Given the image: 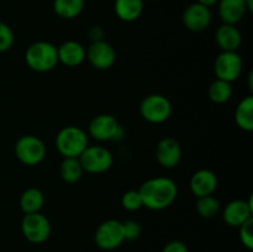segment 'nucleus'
I'll list each match as a JSON object with an SVG mask.
<instances>
[{
  "label": "nucleus",
  "mask_w": 253,
  "mask_h": 252,
  "mask_svg": "<svg viewBox=\"0 0 253 252\" xmlns=\"http://www.w3.org/2000/svg\"><path fill=\"white\" fill-rule=\"evenodd\" d=\"M143 207L150 210H163L177 199L178 185L167 177H155L145 180L138 188Z\"/></svg>",
  "instance_id": "f257e3e1"
},
{
  "label": "nucleus",
  "mask_w": 253,
  "mask_h": 252,
  "mask_svg": "<svg viewBox=\"0 0 253 252\" xmlns=\"http://www.w3.org/2000/svg\"><path fill=\"white\" fill-rule=\"evenodd\" d=\"M25 61L32 71L39 73L52 71L59 63L57 47L51 42H34L27 47L25 52Z\"/></svg>",
  "instance_id": "f03ea898"
},
{
  "label": "nucleus",
  "mask_w": 253,
  "mask_h": 252,
  "mask_svg": "<svg viewBox=\"0 0 253 252\" xmlns=\"http://www.w3.org/2000/svg\"><path fill=\"white\" fill-rule=\"evenodd\" d=\"M56 148L63 158H78L89 146L88 133L79 126H66L56 136Z\"/></svg>",
  "instance_id": "7ed1b4c3"
},
{
  "label": "nucleus",
  "mask_w": 253,
  "mask_h": 252,
  "mask_svg": "<svg viewBox=\"0 0 253 252\" xmlns=\"http://www.w3.org/2000/svg\"><path fill=\"white\" fill-rule=\"evenodd\" d=\"M140 114L150 124H162L170 118L172 104L162 94H150L140 104Z\"/></svg>",
  "instance_id": "20e7f679"
},
{
  "label": "nucleus",
  "mask_w": 253,
  "mask_h": 252,
  "mask_svg": "<svg viewBox=\"0 0 253 252\" xmlns=\"http://www.w3.org/2000/svg\"><path fill=\"white\" fill-rule=\"evenodd\" d=\"M83 170L91 174L105 173L113 167V153L103 146H88L79 156Z\"/></svg>",
  "instance_id": "39448f33"
},
{
  "label": "nucleus",
  "mask_w": 253,
  "mask_h": 252,
  "mask_svg": "<svg viewBox=\"0 0 253 252\" xmlns=\"http://www.w3.org/2000/svg\"><path fill=\"white\" fill-rule=\"evenodd\" d=\"M15 155L22 165L37 166L46 157V146L37 136L24 135L15 143Z\"/></svg>",
  "instance_id": "423d86ee"
},
{
  "label": "nucleus",
  "mask_w": 253,
  "mask_h": 252,
  "mask_svg": "<svg viewBox=\"0 0 253 252\" xmlns=\"http://www.w3.org/2000/svg\"><path fill=\"white\" fill-rule=\"evenodd\" d=\"M21 232L31 244H43L51 235V224L41 212L25 214L21 220Z\"/></svg>",
  "instance_id": "0eeeda50"
},
{
  "label": "nucleus",
  "mask_w": 253,
  "mask_h": 252,
  "mask_svg": "<svg viewBox=\"0 0 253 252\" xmlns=\"http://www.w3.org/2000/svg\"><path fill=\"white\" fill-rule=\"evenodd\" d=\"M94 241L96 246L104 251L115 250L125 241L123 222L115 219H109L101 222L95 230Z\"/></svg>",
  "instance_id": "6e6552de"
},
{
  "label": "nucleus",
  "mask_w": 253,
  "mask_h": 252,
  "mask_svg": "<svg viewBox=\"0 0 253 252\" xmlns=\"http://www.w3.org/2000/svg\"><path fill=\"white\" fill-rule=\"evenodd\" d=\"M242 67H244L242 58L235 51H221L214 62V72L216 78L229 83H232L241 76Z\"/></svg>",
  "instance_id": "1a4fd4ad"
},
{
  "label": "nucleus",
  "mask_w": 253,
  "mask_h": 252,
  "mask_svg": "<svg viewBox=\"0 0 253 252\" xmlns=\"http://www.w3.org/2000/svg\"><path fill=\"white\" fill-rule=\"evenodd\" d=\"M121 132V126L115 116L110 114H100L91 119L88 126L89 136L96 141L115 140Z\"/></svg>",
  "instance_id": "9d476101"
},
{
  "label": "nucleus",
  "mask_w": 253,
  "mask_h": 252,
  "mask_svg": "<svg viewBox=\"0 0 253 252\" xmlns=\"http://www.w3.org/2000/svg\"><path fill=\"white\" fill-rule=\"evenodd\" d=\"M85 58L89 63L99 71L111 68L116 61V52L114 47L105 40L91 42L85 49Z\"/></svg>",
  "instance_id": "9b49d317"
},
{
  "label": "nucleus",
  "mask_w": 253,
  "mask_h": 252,
  "mask_svg": "<svg viewBox=\"0 0 253 252\" xmlns=\"http://www.w3.org/2000/svg\"><path fill=\"white\" fill-rule=\"evenodd\" d=\"M212 14L210 7L199 2H192L184 9L182 15L183 25L192 32H202L211 24Z\"/></svg>",
  "instance_id": "f8f14e48"
},
{
  "label": "nucleus",
  "mask_w": 253,
  "mask_h": 252,
  "mask_svg": "<svg viewBox=\"0 0 253 252\" xmlns=\"http://www.w3.org/2000/svg\"><path fill=\"white\" fill-rule=\"evenodd\" d=\"M253 214L252 197L249 200L236 199L227 203L222 211V219L229 226L240 227L244 222L251 219Z\"/></svg>",
  "instance_id": "ddd939ff"
},
{
  "label": "nucleus",
  "mask_w": 253,
  "mask_h": 252,
  "mask_svg": "<svg viewBox=\"0 0 253 252\" xmlns=\"http://www.w3.org/2000/svg\"><path fill=\"white\" fill-rule=\"evenodd\" d=\"M156 158L163 168L172 169L182 161V147L173 137H165L156 147Z\"/></svg>",
  "instance_id": "4468645a"
},
{
  "label": "nucleus",
  "mask_w": 253,
  "mask_h": 252,
  "mask_svg": "<svg viewBox=\"0 0 253 252\" xmlns=\"http://www.w3.org/2000/svg\"><path fill=\"white\" fill-rule=\"evenodd\" d=\"M217 177L212 170L199 169L192 175L189 188L197 198L212 195L217 188Z\"/></svg>",
  "instance_id": "2eb2a0df"
},
{
  "label": "nucleus",
  "mask_w": 253,
  "mask_h": 252,
  "mask_svg": "<svg viewBox=\"0 0 253 252\" xmlns=\"http://www.w3.org/2000/svg\"><path fill=\"white\" fill-rule=\"evenodd\" d=\"M57 53H58V62L64 64L66 67H78L85 59V48L83 44L78 41L63 42L57 47Z\"/></svg>",
  "instance_id": "dca6fc26"
},
{
  "label": "nucleus",
  "mask_w": 253,
  "mask_h": 252,
  "mask_svg": "<svg viewBox=\"0 0 253 252\" xmlns=\"http://www.w3.org/2000/svg\"><path fill=\"white\" fill-rule=\"evenodd\" d=\"M217 12L222 24L236 25L247 14L244 0H219Z\"/></svg>",
  "instance_id": "f3484780"
},
{
  "label": "nucleus",
  "mask_w": 253,
  "mask_h": 252,
  "mask_svg": "<svg viewBox=\"0 0 253 252\" xmlns=\"http://www.w3.org/2000/svg\"><path fill=\"white\" fill-rule=\"evenodd\" d=\"M215 41L221 51H235L240 48L242 43V36L236 25L222 24L215 32Z\"/></svg>",
  "instance_id": "a211bd4d"
},
{
  "label": "nucleus",
  "mask_w": 253,
  "mask_h": 252,
  "mask_svg": "<svg viewBox=\"0 0 253 252\" xmlns=\"http://www.w3.org/2000/svg\"><path fill=\"white\" fill-rule=\"evenodd\" d=\"M143 0H115L114 11L124 22L136 21L143 12Z\"/></svg>",
  "instance_id": "6ab92c4d"
},
{
  "label": "nucleus",
  "mask_w": 253,
  "mask_h": 252,
  "mask_svg": "<svg viewBox=\"0 0 253 252\" xmlns=\"http://www.w3.org/2000/svg\"><path fill=\"white\" fill-rule=\"evenodd\" d=\"M235 121L241 130L251 132L253 130V96L242 99L235 110Z\"/></svg>",
  "instance_id": "aec40b11"
},
{
  "label": "nucleus",
  "mask_w": 253,
  "mask_h": 252,
  "mask_svg": "<svg viewBox=\"0 0 253 252\" xmlns=\"http://www.w3.org/2000/svg\"><path fill=\"white\" fill-rule=\"evenodd\" d=\"M44 205V195L37 188H29L20 197V208L24 214L40 212Z\"/></svg>",
  "instance_id": "412c9836"
},
{
  "label": "nucleus",
  "mask_w": 253,
  "mask_h": 252,
  "mask_svg": "<svg viewBox=\"0 0 253 252\" xmlns=\"http://www.w3.org/2000/svg\"><path fill=\"white\" fill-rule=\"evenodd\" d=\"M84 9V0H53V11L64 20L78 17Z\"/></svg>",
  "instance_id": "4be33fe9"
},
{
  "label": "nucleus",
  "mask_w": 253,
  "mask_h": 252,
  "mask_svg": "<svg viewBox=\"0 0 253 252\" xmlns=\"http://www.w3.org/2000/svg\"><path fill=\"white\" fill-rule=\"evenodd\" d=\"M83 167H82L79 158L66 157L63 158L59 167V175L66 183H77L83 177Z\"/></svg>",
  "instance_id": "5701e85b"
},
{
  "label": "nucleus",
  "mask_w": 253,
  "mask_h": 252,
  "mask_svg": "<svg viewBox=\"0 0 253 252\" xmlns=\"http://www.w3.org/2000/svg\"><path fill=\"white\" fill-rule=\"evenodd\" d=\"M208 96L215 104H225L231 99L232 86L229 82L215 79L208 89Z\"/></svg>",
  "instance_id": "b1692460"
},
{
  "label": "nucleus",
  "mask_w": 253,
  "mask_h": 252,
  "mask_svg": "<svg viewBox=\"0 0 253 252\" xmlns=\"http://www.w3.org/2000/svg\"><path fill=\"white\" fill-rule=\"evenodd\" d=\"M197 212L204 219H211L220 212V203L214 195L197 198Z\"/></svg>",
  "instance_id": "393cba45"
},
{
  "label": "nucleus",
  "mask_w": 253,
  "mask_h": 252,
  "mask_svg": "<svg viewBox=\"0 0 253 252\" xmlns=\"http://www.w3.org/2000/svg\"><path fill=\"white\" fill-rule=\"evenodd\" d=\"M121 205L127 211H137L143 207L138 190H127L121 197Z\"/></svg>",
  "instance_id": "a878e982"
},
{
  "label": "nucleus",
  "mask_w": 253,
  "mask_h": 252,
  "mask_svg": "<svg viewBox=\"0 0 253 252\" xmlns=\"http://www.w3.org/2000/svg\"><path fill=\"white\" fill-rule=\"evenodd\" d=\"M14 32L11 27L5 22L0 21V53L9 51L14 44Z\"/></svg>",
  "instance_id": "bb28decb"
},
{
  "label": "nucleus",
  "mask_w": 253,
  "mask_h": 252,
  "mask_svg": "<svg viewBox=\"0 0 253 252\" xmlns=\"http://www.w3.org/2000/svg\"><path fill=\"white\" fill-rule=\"evenodd\" d=\"M239 229L241 244L247 250H253V217L247 220L246 222H244Z\"/></svg>",
  "instance_id": "cd10ccee"
},
{
  "label": "nucleus",
  "mask_w": 253,
  "mask_h": 252,
  "mask_svg": "<svg viewBox=\"0 0 253 252\" xmlns=\"http://www.w3.org/2000/svg\"><path fill=\"white\" fill-rule=\"evenodd\" d=\"M124 237L126 241H135L141 235V226L135 220H126L123 222Z\"/></svg>",
  "instance_id": "c85d7f7f"
},
{
  "label": "nucleus",
  "mask_w": 253,
  "mask_h": 252,
  "mask_svg": "<svg viewBox=\"0 0 253 252\" xmlns=\"http://www.w3.org/2000/svg\"><path fill=\"white\" fill-rule=\"evenodd\" d=\"M162 252H189L188 247L184 242L179 241V240H173V241L168 242L165 247H163Z\"/></svg>",
  "instance_id": "c756f323"
},
{
  "label": "nucleus",
  "mask_w": 253,
  "mask_h": 252,
  "mask_svg": "<svg viewBox=\"0 0 253 252\" xmlns=\"http://www.w3.org/2000/svg\"><path fill=\"white\" fill-rule=\"evenodd\" d=\"M104 36V30L100 26H93L89 30V37H90L91 41H100L103 40Z\"/></svg>",
  "instance_id": "7c9ffc66"
},
{
  "label": "nucleus",
  "mask_w": 253,
  "mask_h": 252,
  "mask_svg": "<svg viewBox=\"0 0 253 252\" xmlns=\"http://www.w3.org/2000/svg\"><path fill=\"white\" fill-rule=\"evenodd\" d=\"M217 1H219V0H197V2H199V4L202 5H205V6L208 7L214 6V5L217 4Z\"/></svg>",
  "instance_id": "2f4dec72"
},
{
  "label": "nucleus",
  "mask_w": 253,
  "mask_h": 252,
  "mask_svg": "<svg viewBox=\"0 0 253 252\" xmlns=\"http://www.w3.org/2000/svg\"><path fill=\"white\" fill-rule=\"evenodd\" d=\"M245 5H246L247 12H252L253 11V0H244Z\"/></svg>",
  "instance_id": "473e14b6"
},
{
  "label": "nucleus",
  "mask_w": 253,
  "mask_h": 252,
  "mask_svg": "<svg viewBox=\"0 0 253 252\" xmlns=\"http://www.w3.org/2000/svg\"><path fill=\"white\" fill-rule=\"evenodd\" d=\"M143 1H145V0H143Z\"/></svg>",
  "instance_id": "72a5a7b5"
}]
</instances>
